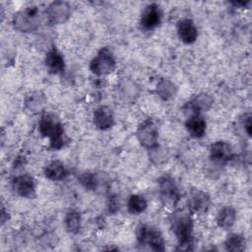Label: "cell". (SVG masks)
Wrapping results in <instances>:
<instances>
[{"label": "cell", "mask_w": 252, "mask_h": 252, "mask_svg": "<svg viewBox=\"0 0 252 252\" xmlns=\"http://www.w3.org/2000/svg\"><path fill=\"white\" fill-rule=\"evenodd\" d=\"M64 225L68 232L76 234L80 231L82 226V217L79 211L70 210L64 217Z\"/></svg>", "instance_id": "7402d4cb"}, {"label": "cell", "mask_w": 252, "mask_h": 252, "mask_svg": "<svg viewBox=\"0 0 252 252\" xmlns=\"http://www.w3.org/2000/svg\"><path fill=\"white\" fill-rule=\"evenodd\" d=\"M158 193L161 202L169 207L175 206L181 197L177 183L169 175H163L158 179Z\"/></svg>", "instance_id": "8992f818"}, {"label": "cell", "mask_w": 252, "mask_h": 252, "mask_svg": "<svg viewBox=\"0 0 252 252\" xmlns=\"http://www.w3.org/2000/svg\"><path fill=\"white\" fill-rule=\"evenodd\" d=\"M236 220V212L231 207H223L217 215L216 221L222 229H229L233 226Z\"/></svg>", "instance_id": "44dd1931"}, {"label": "cell", "mask_w": 252, "mask_h": 252, "mask_svg": "<svg viewBox=\"0 0 252 252\" xmlns=\"http://www.w3.org/2000/svg\"><path fill=\"white\" fill-rule=\"evenodd\" d=\"M156 93L160 99L166 101V100L173 98L176 95L177 87L170 80L161 78L158 80V82L157 84Z\"/></svg>", "instance_id": "ffe728a7"}, {"label": "cell", "mask_w": 252, "mask_h": 252, "mask_svg": "<svg viewBox=\"0 0 252 252\" xmlns=\"http://www.w3.org/2000/svg\"><path fill=\"white\" fill-rule=\"evenodd\" d=\"M162 20V11L158 4L151 3L147 5L140 18V25L146 31H152L158 28Z\"/></svg>", "instance_id": "9c48e42d"}, {"label": "cell", "mask_w": 252, "mask_h": 252, "mask_svg": "<svg viewBox=\"0 0 252 252\" xmlns=\"http://www.w3.org/2000/svg\"><path fill=\"white\" fill-rule=\"evenodd\" d=\"M38 131L41 136L49 139L51 149L60 150L64 147V127L60 119L54 113L45 112L41 115L38 122Z\"/></svg>", "instance_id": "7a4b0ae2"}, {"label": "cell", "mask_w": 252, "mask_h": 252, "mask_svg": "<svg viewBox=\"0 0 252 252\" xmlns=\"http://www.w3.org/2000/svg\"><path fill=\"white\" fill-rule=\"evenodd\" d=\"M137 241L142 248H147L155 251H163L165 242L160 231L149 224L142 223L137 227Z\"/></svg>", "instance_id": "277c9868"}, {"label": "cell", "mask_w": 252, "mask_h": 252, "mask_svg": "<svg viewBox=\"0 0 252 252\" xmlns=\"http://www.w3.org/2000/svg\"><path fill=\"white\" fill-rule=\"evenodd\" d=\"M44 175L47 179L52 181H60L66 178L68 170L65 164L60 160H51L44 167Z\"/></svg>", "instance_id": "d6986e66"}, {"label": "cell", "mask_w": 252, "mask_h": 252, "mask_svg": "<svg viewBox=\"0 0 252 252\" xmlns=\"http://www.w3.org/2000/svg\"><path fill=\"white\" fill-rule=\"evenodd\" d=\"M137 139L141 146L151 150L158 146V128L153 119H147L137 129Z\"/></svg>", "instance_id": "52a82bcc"}, {"label": "cell", "mask_w": 252, "mask_h": 252, "mask_svg": "<svg viewBox=\"0 0 252 252\" xmlns=\"http://www.w3.org/2000/svg\"><path fill=\"white\" fill-rule=\"evenodd\" d=\"M210 158L216 164H223L233 158V149L225 141H217L210 147Z\"/></svg>", "instance_id": "7c38bea8"}, {"label": "cell", "mask_w": 252, "mask_h": 252, "mask_svg": "<svg viewBox=\"0 0 252 252\" xmlns=\"http://www.w3.org/2000/svg\"><path fill=\"white\" fill-rule=\"evenodd\" d=\"M241 124L243 126V129L245 131V133L247 134L248 137L251 136V129H252V123H251V114L247 113L244 114L242 120H241Z\"/></svg>", "instance_id": "83f0119b"}, {"label": "cell", "mask_w": 252, "mask_h": 252, "mask_svg": "<svg viewBox=\"0 0 252 252\" xmlns=\"http://www.w3.org/2000/svg\"><path fill=\"white\" fill-rule=\"evenodd\" d=\"M71 16V7L65 1H54L45 10L46 22L49 25L64 24Z\"/></svg>", "instance_id": "ba28073f"}, {"label": "cell", "mask_w": 252, "mask_h": 252, "mask_svg": "<svg viewBox=\"0 0 252 252\" xmlns=\"http://www.w3.org/2000/svg\"><path fill=\"white\" fill-rule=\"evenodd\" d=\"M41 22V15L36 6L26 7L14 14L12 24L15 30L21 32L35 31Z\"/></svg>", "instance_id": "3957f363"}, {"label": "cell", "mask_w": 252, "mask_h": 252, "mask_svg": "<svg viewBox=\"0 0 252 252\" xmlns=\"http://www.w3.org/2000/svg\"><path fill=\"white\" fill-rule=\"evenodd\" d=\"M148 207L147 199L140 194H133L127 202V210L131 215H140L146 211Z\"/></svg>", "instance_id": "603a6c76"}, {"label": "cell", "mask_w": 252, "mask_h": 252, "mask_svg": "<svg viewBox=\"0 0 252 252\" xmlns=\"http://www.w3.org/2000/svg\"><path fill=\"white\" fill-rule=\"evenodd\" d=\"M185 127L191 137L200 139L206 134L207 122L201 114H191L185 121Z\"/></svg>", "instance_id": "e0dca14e"}, {"label": "cell", "mask_w": 252, "mask_h": 252, "mask_svg": "<svg viewBox=\"0 0 252 252\" xmlns=\"http://www.w3.org/2000/svg\"><path fill=\"white\" fill-rule=\"evenodd\" d=\"M211 206V198L208 193L197 188H192L188 195V208L190 212L205 214Z\"/></svg>", "instance_id": "8fae6325"}, {"label": "cell", "mask_w": 252, "mask_h": 252, "mask_svg": "<svg viewBox=\"0 0 252 252\" xmlns=\"http://www.w3.org/2000/svg\"><path fill=\"white\" fill-rule=\"evenodd\" d=\"M177 35L185 44L194 43L198 37V30L194 22L189 18L181 19L177 23Z\"/></svg>", "instance_id": "5bb4252c"}, {"label": "cell", "mask_w": 252, "mask_h": 252, "mask_svg": "<svg viewBox=\"0 0 252 252\" xmlns=\"http://www.w3.org/2000/svg\"><path fill=\"white\" fill-rule=\"evenodd\" d=\"M13 191L23 198H34L36 195V185L34 179L29 174L17 175L11 182Z\"/></svg>", "instance_id": "30bf717a"}, {"label": "cell", "mask_w": 252, "mask_h": 252, "mask_svg": "<svg viewBox=\"0 0 252 252\" xmlns=\"http://www.w3.org/2000/svg\"><path fill=\"white\" fill-rule=\"evenodd\" d=\"M45 103V97L39 92L32 93L29 94L25 100L26 108L32 112H37L42 109Z\"/></svg>", "instance_id": "d4e9b609"}, {"label": "cell", "mask_w": 252, "mask_h": 252, "mask_svg": "<svg viewBox=\"0 0 252 252\" xmlns=\"http://www.w3.org/2000/svg\"><path fill=\"white\" fill-rule=\"evenodd\" d=\"M79 182L88 190H95L98 186V179L93 172H83L78 176Z\"/></svg>", "instance_id": "484cf974"}, {"label": "cell", "mask_w": 252, "mask_h": 252, "mask_svg": "<svg viewBox=\"0 0 252 252\" xmlns=\"http://www.w3.org/2000/svg\"><path fill=\"white\" fill-rule=\"evenodd\" d=\"M93 122L99 130H108L114 124V115L112 109L108 106L101 105L97 107L93 114Z\"/></svg>", "instance_id": "2e32d148"}, {"label": "cell", "mask_w": 252, "mask_h": 252, "mask_svg": "<svg viewBox=\"0 0 252 252\" xmlns=\"http://www.w3.org/2000/svg\"><path fill=\"white\" fill-rule=\"evenodd\" d=\"M140 94L139 87L131 80H123L117 86L116 95L123 102H130L136 99Z\"/></svg>", "instance_id": "ac0fdd59"}, {"label": "cell", "mask_w": 252, "mask_h": 252, "mask_svg": "<svg viewBox=\"0 0 252 252\" xmlns=\"http://www.w3.org/2000/svg\"><path fill=\"white\" fill-rule=\"evenodd\" d=\"M225 250L236 252V251H243L246 247V239L241 234L231 233L227 235L224 241Z\"/></svg>", "instance_id": "cb8c5ba5"}, {"label": "cell", "mask_w": 252, "mask_h": 252, "mask_svg": "<svg viewBox=\"0 0 252 252\" xmlns=\"http://www.w3.org/2000/svg\"><path fill=\"white\" fill-rule=\"evenodd\" d=\"M116 68V60L108 47H102L90 63V70L96 76L112 73Z\"/></svg>", "instance_id": "5b68a950"}, {"label": "cell", "mask_w": 252, "mask_h": 252, "mask_svg": "<svg viewBox=\"0 0 252 252\" xmlns=\"http://www.w3.org/2000/svg\"><path fill=\"white\" fill-rule=\"evenodd\" d=\"M149 158L151 161L155 164H161L167 159V154L164 149L157 146L149 150Z\"/></svg>", "instance_id": "4316f807"}, {"label": "cell", "mask_w": 252, "mask_h": 252, "mask_svg": "<svg viewBox=\"0 0 252 252\" xmlns=\"http://www.w3.org/2000/svg\"><path fill=\"white\" fill-rule=\"evenodd\" d=\"M169 223L181 250H190L193 241V220L190 211L177 210L170 214Z\"/></svg>", "instance_id": "6da1fadb"}, {"label": "cell", "mask_w": 252, "mask_h": 252, "mask_svg": "<svg viewBox=\"0 0 252 252\" xmlns=\"http://www.w3.org/2000/svg\"><path fill=\"white\" fill-rule=\"evenodd\" d=\"M44 63L49 71V73L58 75L64 72L65 70V60L62 53L56 48L51 47L45 54Z\"/></svg>", "instance_id": "9a60e30c"}, {"label": "cell", "mask_w": 252, "mask_h": 252, "mask_svg": "<svg viewBox=\"0 0 252 252\" xmlns=\"http://www.w3.org/2000/svg\"><path fill=\"white\" fill-rule=\"evenodd\" d=\"M214 103V98L211 94L207 93H201L196 94L190 101H188L183 109L185 112H189L191 114H200L203 111H208L211 109Z\"/></svg>", "instance_id": "4fadbf2b"}]
</instances>
